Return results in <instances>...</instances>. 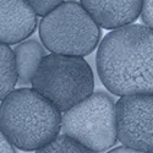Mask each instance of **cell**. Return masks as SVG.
Instances as JSON below:
<instances>
[{"label":"cell","instance_id":"1","mask_svg":"<svg viewBox=\"0 0 153 153\" xmlns=\"http://www.w3.org/2000/svg\"><path fill=\"white\" fill-rule=\"evenodd\" d=\"M96 65L114 96L153 93V30L138 23L113 30L98 47Z\"/></svg>","mask_w":153,"mask_h":153},{"label":"cell","instance_id":"2","mask_svg":"<svg viewBox=\"0 0 153 153\" xmlns=\"http://www.w3.org/2000/svg\"><path fill=\"white\" fill-rule=\"evenodd\" d=\"M61 111L34 88H19L1 99V134L25 152H36L61 132Z\"/></svg>","mask_w":153,"mask_h":153},{"label":"cell","instance_id":"3","mask_svg":"<svg viewBox=\"0 0 153 153\" xmlns=\"http://www.w3.org/2000/svg\"><path fill=\"white\" fill-rule=\"evenodd\" d=\"M31 86L64 113L94 92V76L83 56L50 53L38 66Z\"/></svg>","mask_w":153,"mask_h":153},{"label":"cell","instance_id":"4","mask_svg":"<svg viewBox=\"0 0 153 153\" xmlns=\"http://www.w3.org/2000/svg\"><path fill=\"white\" fill-rule=\"evenodd\" d=\"M102 31L79 1H64L39 23V38L48 52L86 56L94 52Z\"/></svg>","mask_w":153,"mask_h":153},{"label":"cell","instance_id":"5","mask_svg":"<svg viewBox=\"0 0 153 153\" xmlns=\"http://www.w3.org/2000/svg\"><path fill=\"white\" fill-rule=\"evenodd\" d=\"M61 134L102 153L115 146L117 103L104 91H94L79 104L62 113Z\"/></svg>","mask_w":153,"mask_h":153},{"label":"cell","instance_id":"6","mask_svg":"<svg viewBox=\"0 0 153 153\" xmlns=\"http://www.w3.org/2000/svg\"><path fill=\"white\" fill-rule=\"evenodd\" d=\"M117 130L123 146L153 153V93L119 98Z\"/></svg>","mask_w":153,"mask_h":153},{"label":"cell","instance_id":"7","mask_svg":"<svg viewBox=\"0 0 153 153\" xmlns=\"http://www.w3.org/2000/svg\"><path fill=\"white\" fill-rule=\"evenodd\" d=\"M37 12L26 0H0V41L19 44L37 28Z\"/></svg>","mask_w":153,"mask_h":153},{"label":"cell","instance_id":"8","mask_svg":"<svg viewBox=\"0 0 153 153\" xmlns=\"http://www.w3.org/2000/svg\"><path fill=\"white\" fill-rule=\"evenodd\" d=\"M103 30H117L131 25L141 16L143 0H80Z\"/></svg>","mask_w":153,"mask_h":153},{"label":"cell","instance_id":"9","mask_svg":"<svg viewBox=\"0 0 153 153\" xmlns=\"http://www.w3.org/2000/svg\"><path fill=\"white\" fill-rule=\"evenodd\" d=\"M44 44L37 39H26L14 48L19 70V86L32 85L33 76L41 65L42 60L48 55Z\"/></svg>","mask_w":153,"mask_h":153},{"label":"cell","instance_id":"10","mask_svg":"<svg viewBox=\"0 0 153 153\" xmlns=\"http://www.w3.org/2000/svg\"><path fill=\"white\" fill-rule=\"evenodd\" d=\"M19 82V70L14 49L9 44L0 47V97L4 99L10 94Z\"/></svg>","mask_w":153,"mask_h":153},{"label":"cell","instance_id":"11","mask_svg":"<svg viewBox=\"0 0 153 153\" xmlns=\"http://www.w3.org/2000/svg\"><path fill=\"white\" fill-rule=\"evenodd\" d=\"M36 153H98L65 134H60L52 142L37 149Z\"/></svg>","mask_w":153,"mask_h":153},{"label":"cell","instance_id":"12","mask_svg":"<svg viewBox=\"0 0 153 153\" xmlns=\"http://www.w3.org/2000/svg\"><path fill=\"white\" fill-rule=\"evenodd\" d=\"M26 1L33 7L38 16L44 17L66 0H26Z\"/></svg>","mask_w":153,"mask_h":153},{"label":"cell","instance_id":"13","mask_svg":"<svg viewBox=\"0 0 153 153\" xmlns=\"http://www.w3.org/2000/svg\"><path fill=\"white\" fill-rule=\"evenodd\" d=\"M141 20L143 25L153 30V0H143Z\"/></svg>","mask_w":153,"mask_h":153},{"label":"cell","instance_id":"14","mask_svg":"<svg viewBox=\"0 0 153 153\" xmlns=\"http://www.w3.org/2000/svg\"><path fill=\"white\" fill-rule=\"evenodd\" d=\"M17 147H15L9 140L1 134V140H0V153H17Z\"/></svg>","mask_w":153,"mask_h":153},{"label":"cell","instance_id":"15","mask_svg":"<svg viewBox=\"0 0 153 153\" xmlns=\"http://www.w3.org/2000/svg\"><path fill=\"white\" fill-rule=\"evenodd\" d=\"M107 153H148V152H143V151H138V149H134L126 146H121V147H117L113 148L110 151H108Z\"/></svg>","mask_w":153,"mask_h":153},{"label":"cell","instance_id":"16","mask_svg":"<svg viewBox=\"0 0 153 153\" xmlns=\"http://www.w3.org/2000/svg\"><path fill=\"white\" fill-rule=\"evenodd\" d=\"M66 1H79V0H66Z\"/></svg>","mask_w":153,"mask_h":153}]
</instances>
